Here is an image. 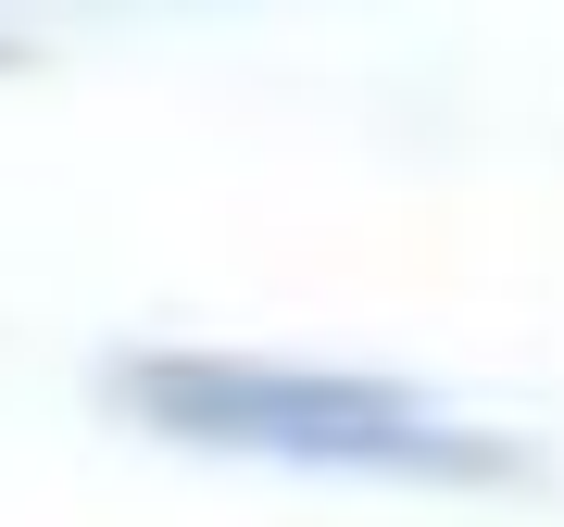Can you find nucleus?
Masks as SVG:
<instances>
[{
    "label": "nucleus",
    "instance_id": "1",
    "mask_svg": "<svg viewBox=\"0 0 564 527\" xmlns=\"http://www.w3.org/2000/svg\"><path fill=\"white\" fill-rule=\"evenodd\" d=\"M113 402L202 452L251 465H314V477H414V490H502L527 452L489 440L477 415L426 402L364 365H276V352H126Z\"/></svg>",
    "mask_w": 564,
    "mask_h": 527
},
{
    "label": "nucleus",
    "instance_id": "2",
    "mask_svg": "<svg viewBox=\"0 0 564 527\" xmlns=\"http://www.w3.org/2000/svg\"><path fill=\"white\" fill-rule=\"evenodd\" d=\"M0 63H13V51H0Z\"/></svg>",
    "mask_w": 564,
    "mask_h": 527
}]
</instances>
